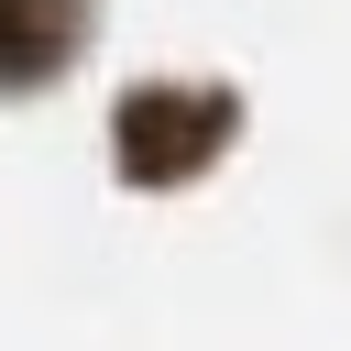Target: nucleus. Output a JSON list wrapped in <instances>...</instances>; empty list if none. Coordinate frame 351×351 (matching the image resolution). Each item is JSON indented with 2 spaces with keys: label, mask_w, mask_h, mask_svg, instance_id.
Wrapping results in <instances>:
<instances>
[{
  "label": "nucleus",
  "mask_w": 351,
  "mask_h": 351,
  "mask_svg": "<svg viewBox=\"0 0 351 351\" xmlns=\"http://www.w3.org/2000/svg\"><path fill=\"white\" fill-rule=\"evenodd\" d=\"M219 132H230V110H219L208 88H143V99H121V165H132L143 186H154V176H197Z\"/></svg>",
  "instance_id": "1"
},
{
  "label": "nucleus",
  "mask_w": 351,
  "mask_h": 351,
  "mask_svg": "<svg viewBox=\"0 0 351 351\" xmlns=\"http://www.w3.org/2000/svg\"><path fill=\"white\" fill-rule=\"evenodd\" d=\"M77 44V0H0V77H44Z\"/></svg>",
  "instance_id": "2"
}]
</instances>
